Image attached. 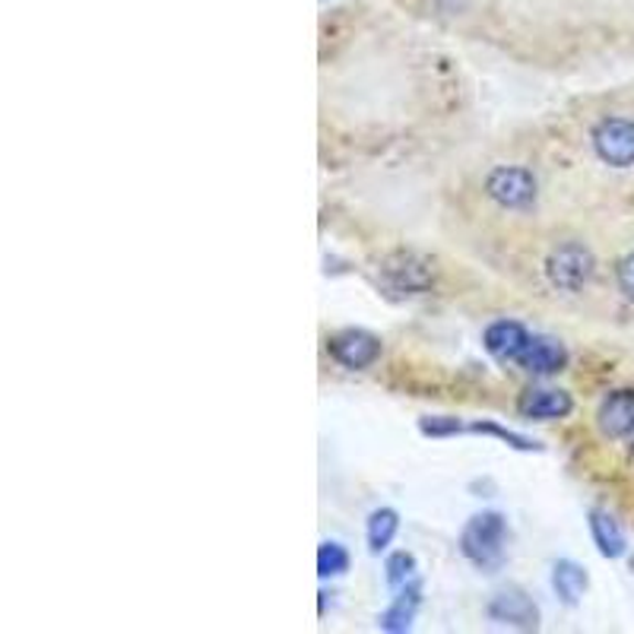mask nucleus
Listing matches in <instances>:
<instances>
[{"mask_svg": "<svg viewBox=\"0 0 634 634\" xmlns=\"http://www.w3.org/2000/svg\"><path fill=\"white\" fill-rule=\"evenodd\" d=\"M505 517L495 514V511H485V514H476L466 527H463V536H460V549L463 556L470 558L476 568H498L505 561Z\"/></svg>", "mask_w": 634, "mask_h": 634, "instance_id": "obj_1", "label": "nucleus"}, {"mask_svg": "<svg viewBox=\"0 0 634 634\" xmlns=\"http://www.w3.org/2000/svg\"><path fill=\"white\" fill-rule=\"evenodd\" d=\"M593 270H597V260L590 248H583L578 241H568L556 251L549 254L546 260V273H549V282L561 289V292H581L583 286L593 279Z\"/></svg>", "mask_w": 634, "mask_h": 634, "instance_id": "obj_2", "label": "nucleus"}, {"mask_svg": "<svg viewBox=\"0 0 634 634\" xmlns=\"http://www.w3.org/2000/svg\"><path fill=\"white\" fill-rule=\"evenodd\" d=\"M593 150L606 165H615V169L634 165V121L606 118L593 130Z\"/></svg>", "mask_w": 634, "mask_h": 634, "instance_id": "obj_3", "label": "nucleus"}, {"mask_svg": "<svg viewBox=\"0 0 634 634\" xmlns=\"http://www.w3.org/2000/svg\"><path fill=\"white\" fill-rule=\"evenodd\" d=\"M380 273H384L390 289L406 292V295H419V292L431 289V282H434V267L426 257H416V254H394V257H387Z\"/></svg>", "mask_w": 634, "mask_h": 634, "instance_id": "obj_4", "label": "nucleus"}, {"mask_svg": "<svg viewBox=\"0 0 634 634\" xmlns=\"http://www.w3.org/2000/svg\"><path fill=\"white\" fill-rule=\"evenodd\" d=\"M488 197L505 209H527L536 201V178L527 169H495L485 181Z\"/></svg>", "mask_w": 634, "mask_h": 634, "instance_id": "obj_5", "label": "nucleus"}, {"mask_svg": "<svg viewBox=\"0 0 634 634\" xmlns=\"http://www.w3.org/2000/svg\"><path fill=\"white\" fill-rule=\"evenodd\" d=\"M327 353L333 355V362H340L343 368H368L375 365L380 355V340L365 333V330H340L327 340Z\"/></svg>", "mask_w": 634, "mask_h": 634, "instance_id": "obj_6", "label": "nucleus"}, {"mask_svg": "<svg viewBox=\"0 0 634 634\" xmlns=\"http://www.w3.org/2000/svg\"><path fill=\"white\" fill-rule=\"evenodd\" d=\"M488 619L492 622H502V625H514V628H524L533 632L539 625V609L533 606V600L520 590H505L498 593L492 603H488Z\"/></svg>", "mask_w": 634, "mask_h": 634, "instance_id": "obj_7", "label": "nucleus"}, {"mask_svg": "<svg viewBox=\"0 0 634 634\" xmlns=\"http://www.w3.org/2000/svg\"><path fill=\"white\" fill-rule=\"evenodd\" d=\"M527 343H530V333L517 321H495L485 330V350L502 362H517L527 350Z\"/></svg>", "mask_w": 634, "mask_h": 634, "instance_id": "obj_8", "label": "nucleus"}, {"mask_svg": "<svg viewBox=\"0 0 634 634\" xmlns=\"http://www.w3.org/2000/svg\"><path fill=\"white\" fill-rule=\"evenodd\" d=\"M600 429L609 438H628L634 431V390H615L600 406Z\"/></svg>", "mask_w": 634, "mask_h": 634, "instance_id": "obj_9", "label": "nucleus"}, {"mask_svg": "<svg viewBox=\"0 0 634 634\" xmlns=\"http://www.w3.org/2000/svg\"><path fill=\"white\" fill-rule=\"evenodd\" d=\"M530 375H556L565 368V362H568V353H565V346L556 343V340H546V336H536L527 343V350L524 355L517 358Z\"/></svg>", "mask_w": 634, "mask_h": 634, "instance_id": "obj_10", "label": "nucleus"}, {"mask_svg": "<svg viewBox=\"0 0 634 634\" xmlns=\"http://www.w3.org/2000/svg\"><path fill=\"white\" fill-rule=\"evenodd\" d=\"M419 603H422V583L412 578V581L400 587V597L394 600V606L380 615V628H384V632H394V634L409 632V625H412V619H416V609H419Z\"/></svg>", "mask_w": 634, "mask_h": 634, "instance_id": "obj_11", "label": "nucleus"}, {"mask_svg": "<svg viewBox=\"0 0 634 634\" xmlns=\"http://www.w3.org/2000/svg\"><path fill=\"white\" fill-rule=\"evenodd\" d=\"M571 409H574L571 397L565 390H552V387L527 390V397L520 400V412L527 419H565Z\"/></svg>", "mask_w": 634, "mask_h": 634, "instance_id": "obj_12", "label": "nucleus"}, {"mask_svg": "<svg viewBox=\"0 0 634 634\" xmlns=\"http://www.w3.org/2000/svg\"><path fill=\"white\" fill-rule=\"evenodd\" d=\"M590 533H593V542H597L600 556H625V533L609 517L606 511H590Z\"/></svg>", "mask_w": 634, "mask_h": 634, "instance_id": "obj_13", "label": "nucleus"}, {"mask_svg": "<svg viewBox=\"0 0 634 634\" xmlns=\"http://www.w3.org/2000/svg\"><path fill=\"white\" fill-rule=\"evenodd\" d=\"M552 587L568 606H574L583 597V590H587V571L574 561H558L552 568Z\"/></svg>", "mask_w": 634, "mask_h": 634, "instance_id": "obj_14", "label": "nucleus"}, {"mask_svg": "<svg viewBox=\"0 0 634 634\" xmlns=\"http://www.w3.org/2000/svg\"><path fill=\"white\" fill-rule=\"evenodd\" d=\"M400 530V514L394 507H378L368 517V549L372 552H384L390 546V539Z\"/></svg>", "mask_w": 634, "mask_h": 634, "instance_id": "obj_15", "label": "nucleus"}, {"mask_svg": "<svg viewBox=\"0 0 634 634\" xmlns=\"http://www.w3.org/2000/svg\"><path fill=\"white\" fill-rule=\"evenodd\" d=\"M350 571V552L340 542H321L318 549V574L321 578H336Z\"/></svg>", "mask_w": 634, "mask_h": 634, "instance_id": "obj_16", "label": "nucleus"}, {"mask_svg": "<svg viewBox=\"0 0 634 634\" xmlns=\"http://www.w3.org/2000/svg\"><path fill=\"white\" fill-rule=\"evenodd\" d=\"M412 578H416V558L409 556V552H397V556L387 558V583L394 590H400Z\"/></svg>", "mask_w": 634, "mask_h": 634, "instance_id": "obj_17", "label": "nucleus"}, {"mask_svg": "<svg viewBox=\"0 0 634 634\" xmlns=\"http://www.w3.org/2000/svg\"><path fill=\"white\" fill-rule=\"evenodd\" d=\"M470 431L495 434V438H502V441H507V444H511V448H517V451H539V444H536V441L524 438V434H517V431L502 429V426H492V422H476V426H470Z\"/></svg>", "mask_w": 634, "mask_h": 634, "instance_id": "obj_18", "label": "nucleus"}, {"mask_svg": "<svg viewBox=\"0 0 634 634\" xmlns=\"http://www.w3.org/2000/svg\"><path fill=\"white\" fill-rule=\"evenodd\" d=\"M422 431L431 434V438H444V434L463 431V426L456 419H451V416H431V419H422Z\"/></svg>", "mask_w": 634, "mask_h": 634, "instance_id": "obj_19", "label": "nucleus"}, {"mask_svg": "<svg viewBox=\"0 0 634 634\" xmlns=\"http://www.w3.org/2000/svg\"><path fill=\"white\" fill-rule=\"evenodd\" d=\"M615 277H619V289L625 292V299H632L634 302V251L628 254V257H622Z\"/></svg>", "mask_w": 634, "mask_h": 634, "instance_id": "obj_20", "label": "nucleus"}]
</instances>
